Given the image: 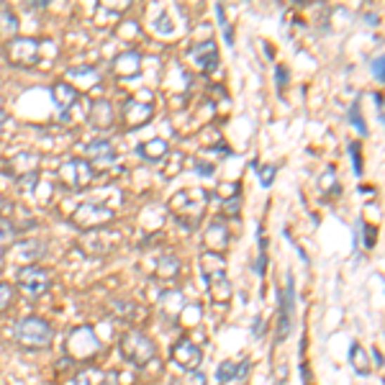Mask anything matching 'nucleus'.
Segmentation results:
<instances>
[{
  "mask_svg": "<svg viewBox=\"0 0 385 385\" xmlns=\"http://www.w3.org/2000/svg\"><path fill=\"white\" fill-rule=\"evenodd\" d=\"M200 265H203V275L208 280V296L218 304H226L231 298V282L226 278L223 257L218 252H206L200 257Z\"/></svg>",
  "mask_w": 385,
  "mask_h": 385,
  "instance_id": "nucleus-1",
  "label": "nucleus"
},
{
  "mask_svg": "<svg viewBox=\"0 0 385 385\" xmlns=\"http://www.w3.org/2000/svg\"><path fill=\"white\" fill-rule=\"evenodd\" d=\"M15 339L21 341L23 347L44 349L49 347V341H52V326L41 319H34V316L21 319L18 326H15Z\"/></svg>",
  "mask_w": 385,
  "mask_h": 385,
  "instance_id": "nucleus-2",
  "label": "nucleus"
},
{
  "mask_svg": "<svg viewBox=\"0 0 385 385\" xmlns=\"http://www.w3.org/2000/svg\"><path fill=\"white\" fill-rule=\"evenodd\" d=\"M121 352H124V357H126L129 363L133 365H147L155 360V341L149 339V337H144L141 332H126L124 337H121Z\"/></svg>",
  "mask_w": 385,
  "mask_h": 385,
  "instance_id": "nucleus-3",
  "label": "nucleus"
},
{
  "mask_svg": "<svg viewBox=\"0 0 385 385\" xmlns=\"http://www.w3.org/2000/svg\"><path fill=\"white\" fill-rule=\"evenodd\" d=\"M18 288L29 298H41L49 288V278L41 267H23L18 273Z\"/></svg>",
  "mask_w": 385,
  "mask_h": 385,
  "instance_id": "nucleus-4",
  "label": "nucleus"
},
{
  "mask_svg": "<svg viewBox=\"0 0 385 385\" xmlns=\"http://www.w3.org/2000/svg\"><path fill=\"white\" fill-rule=\"evenodd\" d=\"M8 60L18 67H29L39 60V44L31 39H15L8 44Z\"/></svg>",
  "mask_w": 385,
  "mask_h": 385,
  "instance_id": "nucleus-5",
  "label": "nucleus"
},
{
  "mask_svg": "<svg viewBox=\"0 0 385 385\" xmlns=\"http://www.w3.org/2000/svg\"><path fill=\"white\" fill-rule=\"evenodd\" d=\"M62 178L70 188L74 190H80L82 185H88L90 178H93V170H90V162L85 159H72V162H67L62 167Z\"/></svg>",
  "mask_w": 385,
  "mask_h": 385,
  "instance_id": "nucleus-6",
  "label": "nucleus"
},
{
  "mask_svg": "<svg viewBox=\"0 0 385 385\" xmlns=\"http://www.w3.org/2000/svg\"><path fill=\"white\" fill-rule=\"evenodd\" d=\"M172 360H175L180 367H185V370H195L200 365V360H203V355H200V349L195 347L190 339H183L172 349Z\"/></svg>",
  "mask_w": 385,
  "mask_h": 385,
  "instance_id": "nucleus-7",
  "label": "nucleus"
},
{
  "mask_svg": "<svg viewBox=\"0 0 385 385\" xmlns=\"http://www.w3.org/2000/svg\"><path fill=\"white\" fill-rule=\"evenodd\" d=\"M293 301H296V293H293V278L285 280V290H282V301H280V326H278V341H282L290 334V313H293Z\"/></svg>",
  "mask_w": 385,
  "mask_h": 385,
  "instance_id": "nucleus-8",
  "label": "nucleus"
},
{
  "mask_svg": "<svg viewBox=\"0 0 385 385\" xmlns=\"http://www.w3.org/2000/svg\"><path fill=\"white\" fill-rule=\"evenodd\" d=\"M190 60L195 62V65L200 67V70H216V65H218V49H216V41L211 39V41H200V44H195L190 49Z\"/></svg>",
  "mask_w": 385,
  "mask_h": 385,
  "instance_id": "nucleus-9",
  "label": "nucleus"
},
{
  "mask_svg": "<svg viewBox=\"0 0 385 385\" xmlns=\"http://www.w3.org/2000/svg\"><path fill=\"white\" fill-rule=\"evenodd\" d=\"M52 96H54V105H57V111H60V116L65 119V111H70L72 103L77 100V90H74L72 85L60 82V85H54Z\"/></svg>",
  "mask_w": 385,
  "mask_h": 385,
  "instance_id": "nucleus-10",
  "label": "nucleus"
},
{
  "mask_svg": "<svg viewBox=\"0 0 385 385\" xmlns=\"http://www.w3.org/2000/svg\"><path fill=\"white\" fill-rule=\"evenodd\" d=\"M113 147L108 144V141H93L88 147V159L96 164H108L113 162Z\"/></svg>",
  "mask_w": 385,
  "mask_h": 385,
  "instance_id": "nucleus-11",
  "label": "nucleus"
},
{
  "mask_svg": "<svg viewBox=\"0 0 385 385\" xmlns=\"http://www.w3.org/2000/svg\"><path fill=\"white\" fill-rule=\"evenodd\" d=\"M98 206H80V211H77V221L80 223H88V226H93V223H98V221H105V218H111V211L108 208H103L100 206V211H96Z\"/></svg>",
  "mask_w": 385,
  "mask_h": 385,
  "instance_id": "nucleus-12",
  "label": "nucleus"
},
{
  "mask_svg": "<svg viewBox=\"0 0 385 385\" xmlns=\"http://www.w3.org/2000/svg\"><path fill=\"white\" fill-rule=\"evenodd\" d=\"M152 116V105L147 103H126V121L131 126H139Z\"/></svg>",
  "mask_w": 385,
  "mask_h": 385,
  "instance_id": "nucleus-13",
  "label": "nucleus"
},
{
  "mask_svg": "<svg viewBox=\"0 0 385 385\" xmlns=\"http://www.w3.org/2000/svg\"><path fill=\"white\" fill-rule=\"evenodd\" d=\"M226 242H229V231L223 229V223H214L211 231H208V244H211V249L221 254V249H226Z\"/></svg>",
  "mask_w": 385,
  "mask_h": 385,
  "instance_id": "nucleus-14",
  "label": "nucleus"
},
{
  "mask_svg": "<svg viewBox=\"0 0 385 385\" xmlns=\"http://www.w3.org/2000/svg\"><path fill=\"white\" fill-rule=\"evenodd\" d=\"M90 119H93V124H96L98 129H108L111 126V108H108V105L105 103H98L96 105V111H93V116H90Z\"/></svg>",
  "mask_w": 385,
  "mask_h": 385,
  "instance_id": "nucleus-15",
  "label": "nucleus"
},
{
  "mask_svg": "<svg viewBox=\"0 0 385 385\" xmlns=\"http://www.w3.org/2000/svg\"><path fill=\"white\" fill-rule=\"evenodd\" d=\"M216 378H218V383H229V380L237 378V365L234 363H221V367H218V372H216Z\"/></svg>",
  "mask_w": 385,
  "mask_h": 385,
  "instance_id": "nucleus-16",
  "label": "nucleus"
},
{
  "mask_svg": "<svg viewBox=\"0 0 385 385\" xmlns=\"http://www.w3.org/2000/svg\"><path fill=\"white\" fill-rule=\"evenodd\" d=\"M141 155L152 157V159H159L162 155H167V147H164V141H152V144H144V149H141Z\"/></svg>",
  "mask_w": 385,
  "mask_h": 385,
  "instance_id": "nucleus-17",
  "label": "nucleus"
},
{
  "mask_svg": "<svg viewBox=\"0 0 385 385\" xmlns=\"http://www.w3.org/2000/svg\"><path fill=\"white\" fill-rule=\"evenodd\" d=\"M15 29H18V23H15L13 13L0 11V34H15Z\"/></svg>",
  "mask_w": 385,
  "mask_h": 385,
  "instance_id": "nucleus-18",
  "label": "nucleus"
},
{
  "mask_svg": "<svg viewBox=\"0 0 385 385\" xmlns=\"http://www.w3.org/2000/svg\"><path fill=\"white\" fill-rule=\"evenodd\" d=\"M13 237H15L13 223L6 221V218H0V244H8V242H13Z\"/></svg>",
  "mask_w": 385,
  "mask_h": 385,
  "instance_id": "nucleus-19",
  "label": "nucleus"
},
{
  "mask_svg": "<svg viewBox=\"0 0 385 385\" xmlns=\"http://www.w3.org/2000/svg\"><path fill=\"white\" fill-rule=\"evenodd\" d=\"M178 267H180V262L175 257H164L162 262H159V270H162V275L164 278H175V275H178Z\"/></svg>",
  "mask_w": 385,
  "mask_h": 385,
  "instance_id": "nucleus-20",
  "label": "nucleus"
},
{
  "mask_svg": "<svg viewBox=\"0 0 385 385\" xmlns=\"http://www.w3.org/2000/svg\"><path fill=\"white\" fill-rule=\"evenodd\" d=\"M11 301H13V290H11V285L0 282V311H6L8 306H11Z\"/></svg>",
  "mask_w": 385,
  "mask_h": 385,
  "instance_id": "nucleus-21",
  "label": "nucleus"
},
{
  "mask_svg": "<svg viewBox=\"0 0 385 385\" xmlns=\"http://www.w3.org/2000/svg\"><path fill=\"white\" fill-rule=\"evenodd\" d=\"M275 180V167L273 164H267V167H259V183H262V188H270Z\"/></svg>",
  "mask_w": 385,
  "mask_h": 385,
  "instance_id": "nucleus-22",
  "label": "nucleus"
},
{
  "mask_svg": "<svg viewBox=\"0 0 385 385\" xmlns=\"http://www.w3.org/2000/svg\"><path fill=\"white\" fill-rule=\"evenodd\" d=\"M349 119H352V124L357 126V131L360 133H367V126H365V121H363V116H360V105H352V111H349Z\"/></svg>",
  "mask_w": 385,
  "mask_h": 385,
  "instance_id": "nucleus-23",
  "label": "nucleus"
},
{
  "mask_svg": "<svg viewBox=\"0 0 385 385\" xmlns=\"http://www.w3.org/2000/svg\"><path fill=\"white\" fill-rule=\"evenodd\" d=\"M360 363V367H357V370H360V375H367V365H365V357H363V347H360V344H352V363Z\"/></svg>",
  "mask_w": 385,
  "mask_h": 385,
  "instance_id": "nucleus-24",
  "label": "nucleus"
},
{
  "mask_svg": "<svg viewBox=\"0 0 385 385\" xmlns=\"http://www.w3.org/2000/svg\"><path fill=\"white\" fill-rule=\"evenodd\" d=\"M349 155H352V162H355V172L360 175V172H363V157H360V144H349Z\"/></svg>",
  "mask_w": 385,
  "mask_h": 385,
  "instance_id": "nucleus-25",
  "label": "nucleus"
},
{
  "mask_svg": "<svg viewBox=\"0 0 385 385\" xmlns=\"http://www.w3.org/2000/svg\"><path fill=\"white\" fill-rule=\"evenodd\" d=\"M216 15H218V21H221V29H223V37H226V41H229V46L234 44V37H231L229 26H226V18H223V8L216 6Z\"/></svg>",
  "mask_w": 385,
  "mask_h": 385,
  "instance_id": "nucleus-26",
  "label": "nucleus"
},
{
  "mask_svg": "<svg viewBox=\"0 0 385 385\" xmlns=\"http://www.w3.org/2000/svg\"><path fill=\"white\" fill-rule=\"evenodd\" d=\"M363 231H365V247H367V249H372V247H375V237H378V234H375V229H372V226H363Z\"/></svg>",
  "mask_w": 385,
  "mask_h": 385,
  "instance_id": "nucleus-27",
  "label": "nucleus"
},
{
  "mask_svg": "<svg viewBox=\"0 0 385 385\" xmlns=\"http://www.w3.org/2000/svg\"><path fill=\"white\" fill-rule=\"evenodd\" d=\"M226 214H239V195H234V200H226Z\"/></svg>",
  "mask_w": 385,
  "mask_h": 385,
  "instance_id": "nucleus-28",
  "label": "nucleus"
},
{
  "mask_svg": "<svg viewBox=\"0 0 385 385\" xmlns=\"http://www.w3.org/2000/svg\"><path fill=\"white\" fill-rule=\"evenodd\" d=\"M372 72L378 74V80L383 82V57H378V60L372 62Z\"/></svg>",
  "mask_w": 385,
  "mask_h": 385,
  "instance_id": "nucleus-29",
  "label": "nucleus"
},
{
  "mask_svg": "<svg viewBox=\"0 0 385 385\" xmlns=\"http://www.w3.org/2000/svg\"><path fill=\"white\" fill-rule=\"evenodd\" d=\"M285 80H288V72H285V67H278V85H285Z\"/></svg>",
  "mask_w": 385,
  "mask_h": 385,
  "instance_id": "nucleus-30",
  "label": "nucleus"
},
{
  "mask_svg": "<svg viewBox=\"0 0 385 385\" xmlns=\"http://www.w3.org/2000/svg\"><path fill=\"white\" fill-rule=\"evenodd\" d=\"M74 385H93L88 380V375H77V380H74Z\"/></svg>",
  "mask_w": 385,
  "mask_h": 385,
  "instance_id": "nucleus-31",
  "label": "nucleus"
}]
</instances>
